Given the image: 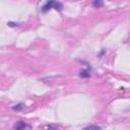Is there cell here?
<instances>
[{
	"label": "cell",
	"mask_w": 130,
	"mask_h": 130,
	"mask_svg": "<svg viewBox=\"0 0 130 130\" xmlns=\"http://www.w3.org/2000/svg\"><path fill=\"white\" fill-rule=\"evenodd\" d=\"M83 130H102V128L98 125H89V126L83 128Z\"/></svg>",
	"instance_id": "5b68a950"
},
{
	"label": "cell",
	"mask_w": 130,
	"mask_h": 130,
	"mask_svg": "<svg viewBox=\"0 0 130 130\" xmlns=\"http://www.w3.org/2000/svg\"><path fill=\"white\" fill-rule=\"evenodd\" d=\"M26 127V124L22 121H18L14 124V130H24V128Z\"/></svg>",
	"instance_id": "7a4b0ae2"
},
{
	"label": "cell",
	"mask_w": 130,
	"mask_h": 130,
	"mask_svg": "<svg viewBox=\"0 0 130 130\" xmlns=\"http://www.w3.org/2000/svg\"><path fill=\"white\" fill-rule=\"evenodd\" d=\"M7 25H8V26H12V27H14V26L18 25V23H16V22H7Z\"/></svg>",
	"instance_id": "ba28073f"
},
{
	"label": "cell",
	"mask_w": 130,
	"mask_h": 130,
	"mask_svg": "<svg viewBox=\"0 0 130 130\" xmlns=\"http://www.w3.org/2000/svg\"><path fill=\"white\" fill-rule=\"evenodd\" d=\"M89 69H90V67L81 70V71L79 72V76H80V77H83V78H87V77H89V76H90V70H89Z\"/></svg>",
	"instance_id": "3957f363"
},
{
	"label": "cell",
	"mask_w": 130,
	"mask_h": 130,
	"mask_svg": "<svg viewBox=\"0 0 130 130\" xmlns=\"http://www.w3.org/2000/svg\"><path fill=\"white\" fill-rule=\"evenodd\" d=\"M103 4H104V3H103L102 1H94V2H93V6H94V7H101V6H103Z\"/></svg>",
	"instance_id": "52a82bcc"
},
{
	"label": "cell",
	"mask_w": 130,
	"mask_h": 130,
	"mask_svg": "<svg viewBox=\"0 0 130 130\" xmlns=\"http://www.w3.org/2000/svg\"><path fill=\"white\" fill-rule=\"evenodd\" d=\"M52 8H55L56 10L61 11L62 8H63V6H62V4H61L60 2H56V1H48V2L45 3V5L42 7L41 10H42L43 13H46L47 11H49V10L52 9Z\"/></svg>",
	"instance_id": "6da1fadb"
},
{
	"label": "cell",
	"mask_w": 130,
	"mask_h": 130,
	"mask_svg": "<svg viewBox=\"0 0 130 130\" xmlns=\"http://www.w3.org/2000/svg\"><path fill=\"white\" fill-rule=\"evenodd\" d=\"M23 107H24V104L19 103V104H17V105H14V106L12 107V110H14V111H21V110L23 109Z\"/></svg>",
	"instance_id": "8992f818"
},
{
	"label": "cell",
	"mask_w": 130,
	"mask_h": 130,
	"mask_svg": "<svg viewBox=\"0 0 130 130\" xmlns=\"http://www.w3.org/2000/svg\"><path fill=\"white\" fill-rule=\"evenodd\" d=\"M44 130H57L58 129V126L55 125V124H49V125H46L43 127Z\"/></svg>",
	"instance_id": "277c9868"
}]
</instances>
